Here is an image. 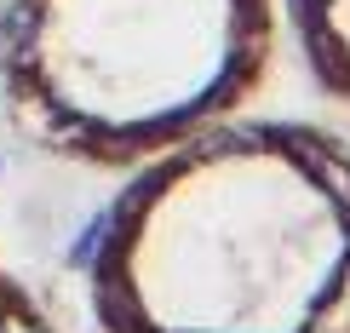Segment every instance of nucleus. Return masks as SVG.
I'll return each mask as SVG.
<instances>
[{
	"label": "nucleus",
	"mask_w": 350,
	"mask_h": 333,
	"mask_svg": "<svg viewBox=\"0 0 350 333\" xmlns=\"http://www.w3.org/2000/svg\"><path fill=\"white\" fill-rule=\"evenodd\" d=\"M104 333H350V144L213 121L133 167L86 258Z\"/></svg>",
	"instance_id": "f257e3e1"
},
{
	"label": "nucleus",
	"mask_w": 350,
	"mask_h": 333,
	"mask_svg": "<svg viewBox=\"0 0 350 333\" xmlns=\"http://www.w3.org/2000/svg\"><path fill=\"white\" fill-rule=\"evenodd\" d=\"M275 0H0V104L46 155L133 172L265 86Z\"/></svg>",
	"instance_id": "f03ea898"
},
{
	"label": "nucleus",
	"mask_w": 350,
	"mask_h": 333,
	"mask_svg": "<svg viewBox=\"0 0 350 333\" xmlns=\"http://www.w3.org/2000/svg\"><path fill=\"white\" fill-rule=\"evenodd\" d=\"M287 18L316 86L350 104V0H287Z\"/></svg>",
	"instance_id": "7ed1b4c3"
},
{
	"label": "nucleus",
	"mask_w": 350,
	"mask_h": 333,
	"mask_svg": "<svg viewBox=\"0 0 350 333\" xmlns=\"http://www.w3.org/2000/svg\"><path fill=\"white\" fill-rule=\"evenodd\" d=\"M0 333H64L6 265H0Z\"/></svg>",
	"instance_id": "20e7f679"
}]
</instances>
